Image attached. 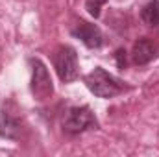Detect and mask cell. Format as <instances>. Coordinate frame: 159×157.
<instances>
[{
  "label": "cell",
  "instance_id": "6da1fadb",
  "mask_svg": "<svg viewBox=\"0 0 159 157\" xmlns=\"http://www.w3.org/2000/svg\"><path fill=\"white\" fill-rule=\"evenodd\" d=\"M83 81H85L87 89L94 96H98V98H113V96L120 94L126 89L120 79H117L115 76H111L102 67H96L93 72H89L83 78Z\"/></svg>",
  "mask_w": 159,
  "mask_h": 157
},
{
  "label": "cell",
  "instance_id": "277c9868",
  "mask_svg": "<svg viewBox=\"0 0 159 157\" xmlns=\"http://www.w3.org/2000/svg\"><path fill=\"white\" fill-rule=\"evenodd\" d=\"M32 92L37 100H46L54 92L52 78L41 59H32Z\"/></svg>",
  "mask_w": 159,
  "mask_h": 157
},
{
  "label": "cell",
  "instance_id": "5b68a950",
  "mask_svg": "<svg viewBox=\"0 0 159 157\" xmlns=\"http://www.w3.org/2000/svg\"><path fill=\"white\" fill-rule=\"evenodd\" d=\"M70 34L81 41L87 48H100L104 44V35H102L100 28L91 22H80L76 28H72Z\"/></svg>",
  "mask_w": 159,
  "mask_h": 157
},
{
  "label": "cell",
  "instance_id": "9c48e42d",
  "mask_svg": "<svg viewBox=\"0 0 159 157\" xmlns=\"http://www.w3.org/2000/svg\"><path fill=\"white\" fill-rule=\"evenodd\" d=\"M107 0H87V11L94 17V19H98L100 17V9H102V6L106 4Z\"/></svg>",
  "mask_w": 159,
  "mask_h": 157
},
{
  "label": "cell",
  "instance_id": "3957f363",
  "mask_svg": "<svg viewBox=\"0 0 159 157\" xmlns=\"http://www.w3.org/2000/svg\"><path fill=\"white\" fill-rule=\"evenodd\" d=\"M54 67L63 83H70L78 78V54L72 46H59L54 57Z\"/></svg>",
  "mask_w": 159,
  "mask_h": 157
},
{
  "label": "cell",
  "instance_id": "30bf717a",
  "mask_svg": "<svg viewBox=\"0 0 159 157\" xmlns=\"http://www.w3.org/2000/svg\"><path fill=\"white\" fill-rule=\"evenodd\" d=\"M115 59H117L119 69H126V50H124V48H119V50L115 52Z\"/></svg>",
  "mask_w": 159,
  "mask_h": 157
},
{
  "label": "cell",
  "instance_id": "7a4b0ae2",
  "mask_svg": "<svg viewBox=\"0 0 159 157\" xmlns=\"http://www.w3.org/2000/svg\"><path fill=\"white\" fill-rule=\"evenodd\" d=\"M98 120L89 105H76L70 107L63 117V129L70 135H78L87 129H96Z\"/></svg>",
  "mask_w": 159,
  "mask_h": 157
},
{
  "label": "cell",
  "instance_id": "52a82bcc",
  "mask_svg": "<svg viewBox=\"0 0 159 157\" xmlns=\"http://www.w3.org/2000/svg\"><path fill=\"white\" fill-rule=\"evenodd\" d=\"M20 135V122L9 111L0 109V137L4 139H19Z\"/></svg>",
  "mask_w": 159,
  "mask_h": 157
},
{
  "label": "cell",
  "instance_id": "8992f818",
  "mask_svg": "<svg viewBox=\"0 0 159 157\" xmlns=\"http://www.w3.org/2000/svg\"><path fill=\"white\" fill-rule=\"evenodd\" d=\"M131 57H133L135 65H148L156 57V48H154V44L146 37H141L139 41H135V44H133Z\"/></svg>",
  "mask_w": 159,
  "mask_h": 157
},
{
  "label": "cell",
  "instance_id": "ba28073f",
  "mask_svg": "<svg viewBox=\"0 0 159 157\" xmlns=\"http://www.w3.org/2000/svg\"><path fill=\"white\" fill-rule=\"evenodd\" d=\"M141 19H143L148 26L159 28V2L157 0H150V2L143 7Z\"/></svg>",
  "mask_w": 159,
  "mask_h": 157
}]
</instances>
